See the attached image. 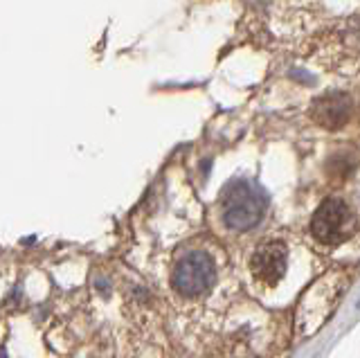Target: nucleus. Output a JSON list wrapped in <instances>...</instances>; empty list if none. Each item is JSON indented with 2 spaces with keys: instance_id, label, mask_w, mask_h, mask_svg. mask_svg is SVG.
Masks as SVG:
<instances>
[{
  "instance_id": "f257e3e1",
  "label": "nucleus",
  "mask_w": 360,
  "mask_h": 358,
  "mask_svg": "<svg viewBox=\"0 0 360 358\" xmlns=\"http://www.w3.org/2000/svg\"><path fill=\"white\" fill-rule=\"evenodd\" d=\"M268 198L262 187L250 181H234L221 196V217L230 230L245 232L264 219Z\"/></svg>"
},
{
  "instance_id": "f03ea898",
  "label": "nucleus",
  "mask_w": 360,
  "mask_h": 358,
  "mask_svg": "<svg viewBox=\"0 0 360 358\" xmlns=\"http://www.w3.org/2000/svg\"><path fill=\"white\" fill-rule=\"evenodd\" d=\"M217 277L214 260L202 250H189L178 260L172 273V284L178 295L198 298L207 293Z\"/></svg>"
},
{
  "instance_id": "7ed1b4c3",
  "label": "nucleus",
  "mask_w": 360,
  "mask_h": 358,
  "mask_svg": "<svg viewBox=\"0 0 360 358\" xmlns=\"http://www.w3.org/2000/svg\"><path fill=\"white\" fill-rule=\"evenodd\" d=\"M354 232V215L342 198H326L311 219V234L322 245H340Z\"/></svg>"
},
{
  "instance_id": "20e7f679",
  "label": "nucleus",
  "mask_w": 360,
  "mask_h": 358,
  "mask_svg": "<svg viewBox=\"0 0 360 358\" xmlns=\"http://www.w3.org/2000/svg\"><path fill=\"white\" fill-rule=\"evenodd\" d=\"M288 268V250L281 241H266L250 257V273L264 286H275Z\"/></svg>"
},
{
  "instance_id": "39448f33",
  "label": "nucleus",
  "mask_w": 360,
  "mask_h": 358,
  "mask_svg": "<svg viewBox=\"0 0 360 358\" xmlns=\"http://www.w3.org/2000/svg\"><path fill=\"white\" fill-rule=\"evenodd\" d=\"M352 113H354L352 99L345 93L322 95L318 99H313V104H311V117L318 122L322 129H329V131L342 129L347 122L352 120Z\"/></svg>"
},
{
  "instance_id": "423d86ee",
  "label": "nucleus",
  "mask_w": 360,
  "mask_h": 358,
  "mask_svg": "<svg viewBox=\"0 0 360 358\" xmlns=\"http://www.w3.org/2000/svg\"><path fill=\"white\" fill-rule=\"evenodd\" d=\"M0 358H7V356H5V352H0Z\"/></svg>"
}]
</instances>
